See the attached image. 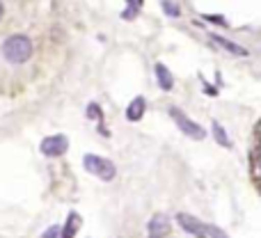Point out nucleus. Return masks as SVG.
I'll return each instance as SVG.
<instances>
[{
    "mask_svg": "<svg viewBox=\"0 0 261 238\" xmlns=\"http://www.w3.org/2000/svg\"><path fill=\"white\" fill-rule=\"evenodd\" d=\"M32 39L28 35H12L3 41V58L9 64H23L32 58Z\"/></svg>",
    "mask_w": 261,
    "mask_h": 238,
    "instance_id": "1",
    "label": "nucleus"
},
{
    "mask_svg": "<svg viewBox=\"0 0 261 238\" xmlns=\"http://www.w3.org/2000/svg\"><path fill=\"white\" fill-rule=\"evenodd\" d=\"M83 165H85V170L90 172V174L99 176L101 181H113L115 174H117V170H115L113 163L103 156H96V153H85Z\"/></svg>",
    "mask_w": 261,
    "mask_h": 238,
    "instance_id": "2",
    "label": "nucleus"
},
{
    "mask_svg": "<svg viewBox=\"0 0 261 238\" xmlns=\"http://www.w3.org/2000/svg\"><path fill=\"white\" fill-rule=\"evenodd\" d=\"M170 117L174 119V124L179 126L181 133H186L188 138H193V140H204V138H206V130H204L202 126L197 124V121H193L190 117H186V115L181 113L179 108H170Z\"/></svg>",
    "mask_w": 261,
    "mask_h": 238,
    "instance_id": "3",
    "label": "nucleus"
},
{
    "mask_svg": "<svg viewBox=\"0 0 261 238\" xmlns=\"http://www.w3.org/2000/svg\"><path fill=\"white\" fill-rule=\"evenodd\" d=\"M69 149V138L67 135H48V138H44L39 142V151L44 153V156L48 158H58L62 156V153H67Z\"/></svg>",
    "mask_w": 261,
    "mask_h": 238,
    "instance_id": "4",
    "label": "nucleus"
},
{
    "mask_svg": "<svg viewBox=\"0 0 261 238\" xmlns=\"http://www.w3.org/2000/svg\"><path fill=\"white\" fill-rule=\"evenodd\" d=\"M176 220H179V225L184 227V231H188V234H193L195 238H206V225H202V222L197 220L195 216H188V213H179L176 216Z\"/></svg>",
    "mask_w": 261,
    "mask_h": 238,
    "instance_id": "5",
    "label": "nucleus"
},
{
    "mask_svg": "<svg viewBox=\"0 0 261 238\" xmlns=\"http://www.w3.org/2000/svg\"><path fill=\"white\" fill-rule=\"evenodd\" d=\"M147 234H149V238H165L170 234V220H167L163 213H156L147 225Z\"/></svg>",
    "mask_w": 261,
    "mask_h": 238,
    "instance_id": "6",
    "label": "nucleus"
},
{
    "mask_svg": "<svg viewBox=\"0 0 261 238\" xmlns=\"http://www.w3.org/2000/svg\"><path fill=\"white\" fill-rule=\"evenodd\" d=\"M211 41H216L220 48H225L227 53H231V55H250V50L245 48V46H241V44H236V41H231V39H225V37H220V35H211Z\"/></svg>",
    "mask_w": 261,
    "mask_h": 238,
    "instance_id": "7",
    "label": "nucleus"
},
{
    "mask_svg": "<svg viewBox=\"0 0 261 238\" xmlns=\"http://www.w3.org/2000/svg\"><path fill=\"white\" fill-rule=\"evenodd\" d=\"M144 110H147V101H144V96H135L126 108V119L128 121H140L144 117Z\"/></svg>",
    "mask_w": 261,
    "mask_h": 238,
    "instance_id": "8",
    "label": "nucleus"
},
{
    "mask_svg": "<svg viewBox=\"0 0 261 238\" xmlns=\"http://www.w3.org/2000/svg\"><path fill=\"white\" fill-rule=\"evenodd\" d=\"M153 71H156V81H158V85H161V90L170 92L172 87H174V78H172L170 69H167L165 64H161V62H158L156 67H153Z\"/></svg>",
    "mask_w": 261,
    "mask_h": 238,
    "instance_id": "9",
    "label": "nucleus"
},
{
    "mask_svg": "<svg viewBox=\"0 0 261 238\" xmlns=\"http://www.w3.org/2000/svg\"><path fill=\"white\" fill-rule=\"evenodd\" d=\"M78 227H81V216H78L76 211H71L69 213V218H67V225L62 227V231H60V238H73L78 234Z\"/></svg>",
    "mask_w": 261,
    "mask_h": 238,
    "instance_id": "10",
    "label": "nucleus"
},
{
    "mask_svg": "<svg viewBox=\"0 0 261 238\" xmlns=\"http://www.w3.org/2000/svg\"><path fill=\"white\" fill-rule=\"evenodd\" d=\"M213 135H216V140H218V144L220 147H227V149H231V140H229V135H227V130L222 128L218 121H213Z\"/></svg>",
    "mask_w": 261,
    "mask_h": 238,
    "instance_id": "11",
    "label": "nucleus"
},
{
    "mask_svg": "<svg viewBox=\"0 0 261 238\" xmlns=\"http://www.w3.org/2000/svg\"><path fill=\"white\" fill-rule=\"evenodd\" d=\"M161 7H163V12H165L167 16H172V18L181 16V7H179L176 0H161Z\"/></svg>",
    "mask_w": 261,
    "mask_h": 238,
    "instance_id": "12",
    "label": "nucleus"
},
{
    "mask_svg": "<svg viewBox=\"0 0 261 238\" xmlns=\"http://www.w3.org/2000/svg\"><path fill=\"white\" fill-rule=\"evenodd\" d=\"M138 9H140V5L133 3V0H128V7L124 9L122 18H124V21H130V18H135V16H138Z\"/></svg>",
    "mask_w": 261,
    "mask_h": 238,
    "instance_id": "13",
    "label": "nucleus"
},
{
    "mask_svg": "<svg viewBox=\"0 0 261 238\" xmlns=\"http://www.w3.org/2000/svg\"><path fill=\"white\" fill-rule=\"evenodd\" d=\"M87 115H90V117H103V115H101V108H99V103H90V108H87Z\"/></svg>",
    "mask_w": 261,
    "mask_h": 238,
    "instance_id": "14",
    "label": "nucleus"
},
{
    "mask_svg": "<svg viewBox=\"0 0 261 238\" xmlns=\"http://www.w3.org/2000/svg\"><path fill=\"white\" fill-rule=\"evenodd\" d=\"M206 238H227V236L222 234L218 227H208V229H206Z\"/></svg>",
    "mask_w": 261,
    "mask_h": 238,
    "instance_id": "15",
    "label": "nucleus"
},
{
    "mask_svg": "<svg viewBox=\"0 0 261 238\" xmlns=\"http://www.w3.org/2000/svg\"><path fill=\"white\" fill-rule=\"evenodd\" d=\"M60 231H62V227H58V225H55V227H50V229L46 231V234L41 236V238H60Z\"/></svg>",
    "mask_w": 261,
    "mask_h": 238,
    "instance_id": "16",
    "label": "nucleus"
},
{
    "mask_svg": "<svg viewBox=\"0 0 261 238\" xmlns=\"http://www.w3.org/2000/svg\"><path fill=\"white\" fill-rule=\"evenodd\" d=\"M250 161H252V176L257 179V176H259V170H257V147L252 149V156H250Z\"/></svg>",
    "mask_w": 261,
    "mask_h": 238,
    "instance_id": "17",
    "label": "nucleus"
},
{
    "mask_svg": "<svg viewBox=\"0 0 261 238\" xmlns=\"http://www.w3.org/2000/svg\"><path fill=\"white\" fill-rule=\"evenodd\" d=\"M204 18H206V21H213V23H220V25H227V21L222 16H211V14H204Z\"/></svg>",
    "mask_w": 261,
    "mask_h": 238,
    "instance_id": "18",
    "label": "nucleus"
},
{
    "mask_svg": "<svg viewBox=\"0 0 261 238\" xmlns=\"http://www.w3.org/2000/svg\"><path fill=\"white\" fill-rule=\"evenodd\" d=\"M3 14H5V7H3V3H0V18H3Z\"/></svg>",
    "mask_w": 261,
    "mask_h": 238,
    "instance_id": "19",
    "label": "nucleus"
}]
</instances>
